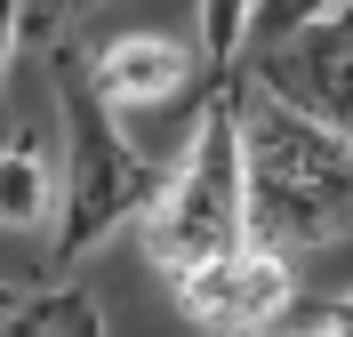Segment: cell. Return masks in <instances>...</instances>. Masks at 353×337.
<instances>
[{"mask_svg": "<svg viewBox=\"0 0 353 337\" xmlns=\"http://www.w3.org/2000/svg\"><path fill=\"white\" fill-rule=\"evenodd\" d=\"M24 41L48 48V81L65 105V169H57V233H48V281H72L88 249L145 225L161 193V161L129 136V121L88 89V17H24Z\"/></svg>", "mask_w": 353, "mask_h": 337, "instance_id": "obj_1", "label": "cell"}, {"mask_svg": "<svg viewBox=\"0 0 353 337\" xmlns=\"http://www.w3.org/2000/svg\"><path fill=\"white\" fill-rule=\"evenodd\" d=\"M233 112H241V193H249V249L265 257H313V249L353 241V145L330 136L321 121L289 112L281 96H265L257 81H233Z\"/></svg>", "mask_w": 353, "mask_h": 337, "instance_id": "obj_2", "label": "cell"}, {"mask_svg": "<svg viewBox=\"0 0 353 337\" xmlns=\"http://www.w3.org/2000/svg\"><path fill=\"white\" fill-rule=\"evenodd\" d=\"M209 81L193 96V136L185 153L161 169V193L137 225L145 257L161 265V281H193V273L225 265L233 249H249V193H241V112H233V81L241 57H201Z\"/></svg>", "mask_w": 353, "mask_h": 337, "instance_id": "obj_3", "label": "cell"}, {"mask_svg": "<svg viewBox=\"0 0 353 337\" xmlns=\"http://www.w3.org/2000/svg\"><path fill=\"white\" fill-rule=\"evenodd\" d=\"M249 81L289 112L353 145V0L337 8H249Z\"/></svg>", "mask_w": 353, "mask_h": 337, "instance_id": "obj_4", "label": "cell"}, {"mask_svg": "<svg viewBox=\"0 0 353 337\" xmlns=\"http://www.w3.org/2000/svg\"><path fill=\"white\" fill-rule=\"evenodd\" d=\"M176 314L201 337H281V321L297 314V265L265 249H233L225 265L176 281Z\"/></svg>", "mask_w": 353, "mask_h": 337, "instance_id": "obj_5", "label": "cell"}, {"mask_svg": "<svg viewBox=\"0 0 353 337\" xmlns=\"http://www.w3.org/2000/svg\"><path fill=\"white\" fill-rule=\"evenodd\" d=\"M201 81H209V65H201V41H185V32L129 24V32H105V41H88V89L105 96L121 121L176 105L185 89L201 96Z\"/></svg>", "mask_w": 353, "mask_h": 337, "instance_id": "obj_6", "label": "cell"}, {"mask_svg": "<svg viewBox=\"0 0 353 337\" xmlns=\"http://www.w3.org/2000/svg\"><path fill=\"white\" fill-rule=\"evenodd\" d=\"M0 233H57V161L41 129L0 136Z\"/></svg>", "mask_w": 353, "mask_h": 337, "instance_id": "obj_7", "label": "cell"}, {"mask_svg": "<svg viewBox=\"0 0 353 337\" xmlns=\"http://www.w3.org/2000/svg\"><path fill=\"white\" fill-rule=\"evenodd\" d=\"M0 337H105V314L81 281H41L0 305Z\"/></svg>", "mask_w": 353, "mask_h": 337, "instance_id": "obj_8", "label": "cell"}, {"mask_svg": "<svg viewBox=\"0 0 353 337\" xmlns=\"http://www.w3.org/2000/svg\"><path fill=\"white\" fill-rule=\"evenodd\" d=\"M297 337H353V297H330V305H321Z\"/></svg>", "mask_w": 353, "mask_h": 337, "instance_id": "obj_9", "label": "cell"}, {"mask_svg": "<svg viewBox=\"0 0 353 337\" xmlns=\"http://www.w3.org/2000/svg\"><path fill=\"white\" fill-rule=\"evenodd\" d=\"M17 41H24V8L0 0V81H8V65H17Z\"/></svg>", "mask_w": 353, "mask_h": 337, "instance_id": "obj_10", "label": "cell"}, {"mask_svg": "<svg viewBox=\"0 0 353 337\" xmlns=\"http://www.w3.org/2000/svg\"><path fill=\"white\" fill-rule=\"evenodd\" d=\"M0 305H8V289H0Z\"/></svg>", "mask_w": 353, "mask_h": 337, "instance_id": "obj_11", "label": "cell"}]
</instances>
